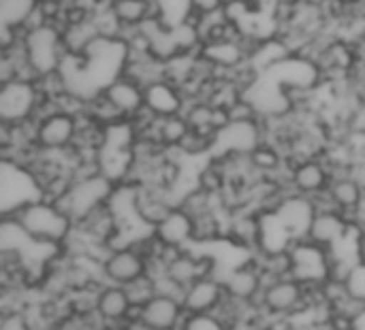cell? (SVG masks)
I'll use <instances>...</instances> for the list:
<instances>
[{
	"mask_svg": "<svg viewBox=\"0 0 365 330\" xmlns=\"http://www.w3.org/2000/svg\"><path fill=\"white\" fill-rule=\"evenodd\" d=\"M21 226L38 241L66 245V241L75 233V220L51 198H38L21 207L17 213H13Z\"/></svg>",
	"mask_w": 365,
	"mask_h": 330,
	"instance_id": "1",
	"label": "cell"
},
{
	"mask_svg": "<svg viewBox=\"0 0 365 330\" xmlns=\"http://www.w3.org/2000/svg\"><path fill=\"white\" fill-rule=\"evenodd\" d=\"M21 47L30 68L38 75H53L60 70L66 58V45L62 36V26L53 21H45L24 30Z\"/></svg>",
	"mask_w": 365,
	"mask_h": 330,
	"instance_id": "2",
	"label": "cell"
},
{
	"mask_svg": "<svg viewBox=\"0 0 365 330\" xmlns=\"http://www.w3.org/2000/svg\"><path fill=\"white\" fill-rule=\"evenodd\" d=\"M43 198V183L36 171L11 158H2L0 164V211L13 215L32 201Z\"/></svg>",
	"mask_w": 365,
	"mask_h": 330,
	"instance_id": "3",
	"label": "cell"
},
{
	"mask_svg": "<svg viewBox=\"0 0 365 330\" xmlns=\"http://www.w3.org/2000/svg\"><path fill=\"white\" fill-rule=\"evenodd\" d=\"M43 98L38 79L13 77L0 81V122L17 126L36 119Z\"/></svg>",
	"mask_w": 365,
	"mask_h": 330,
	"instance_id": "4",
	"label": "cell"
},
{
	"mask_svg": "<svg viewBox=\"0 0 365 330\" xmlns=\"http://www.w3.org/2000/svg\"><path fill=\"white\" fill-rule=\"evenodd\" d=\"M118 183L105 175L103 171L101 173H94V175H88V177H79V179H73L68 190L56 201L73 220L75 224L86 218L90 211H94L96 207L105 205L111 201L113 192H115Z\"/></svg>",
	"mask_w": 365,
	"mask_h": 330,
	"instance_id": "5",
	"label": "cell"
},
{
	"mask_svg": "<svg viewBox=\"0 0 365 330\" xmlns=\"http://www.w3.org/2000/svg\"><path fill=\"white\" fill-rule=\"evenodd\" d=\"M291 254V275L306 286H321L331 277L334 256L329 247H323L308 237L295 239L289 247Z\"/></svg>",
	"mask_w": 365,
	"mask_h": 330,
	"instance_id": "6",
	"label": "cell"
},
{
	"mask_svg": "<svg viewBox=\"0 0 365 330\" xmlns=\"http://www.w3.org/2000/svg\"><path fill=\"white\" fill-rule=\"evenodd\" d=\"M79 115L66 109H56L36 119L34 143L41 151L60 154L75 145L79 134Z\"/></svg>",
	"mask_w": 365,
	"mask_h": 330,
	"instance_id": "7",
	"label": "cell"
},
{
	"mask_svg": "<svg viewBox=\"0 0 365 330\" xmlns=\"http://www.w3.org/2000/svg\"><path fill=\"white\" fill-rule=\"evenodd\" d=\"M265 139H267V130H265L263 119L229 122L216 132L210 158L250 156Z\"/></svg>",
	"mask_w": 365,
	"mask_h": 330,
	"instance_id": "8",
	"label": "cell"
},
{
	"mask_svg": "<svg viewBox=\"0 0 365 330\" xmlns=\"http://www.w3.org/2000/svg\"><path fill=\"white\" fill-rule=\"evenodd\" d=\"M308 303V286L297 277L287 275L265 284L259 305L269 318H291Z\"/></svg>",
	"mask_w": 365,
	"mask_h": 330,
	"instance_id": "9",
	"label": "cell"
},
{
	"mask_svg": "<svg viewBox=\"0 0 365 330\" xmlns=\"http://www.w3.org/2000/svg\"><path fill=\"white\" fill-rule=\"evenodd\" d=\"M145 273H150V258L137 245L113 247L101 265L103 282L118 286H126Z\"/></svg>",
	"mask_w": 365,
	"mask_h": 330,
	"instance_id": "10",
	"label": "cell"
},
{
	"mask_svg": "<svg viewBox=\"0 0 365 330\" xmlns=\"http://www.w3.org/2000/svg\"><path fill=\"white\" fill-rule=\"evenodd\" d=\"M269 211L276 213V218L280 220V224L287 228V233L293 239H304L308 237V230L319 209L312 196L299 194L295 190H287L276 203V207Z\"/></svg>",
	"mask_w": 365,
	"mask_h": 330,
	"instance_id": "11",
	"label": "cell"
},
{
	"mask_svg": "<svg viewBox=\"0 0 365 330\" xmlns=\"http://www.w3.org/2000/svg\"><path fill=\"white\" fill-rule=\"evenodd\" d=\"M94 314L101 320L103 329H126L133 320H137V309L133 307L126 288L107 282L96 292Z\"/></svg>",
	"mask_w": 365,
	"mask_h": 330,
	"instance_id": "12",
	"label": "cell"
},
{
	"mask_svg": "<svg viewBox=\"0 0 365 330\" xmlns=\"http://www.w3.org/2000/svg\"><path fill=\"white\" fill-rule=\"evenodd\" d=\"M327 196L340 209L346 213L353 224L357 226V215L365 207V181L353 171V166H336L334 177L327 190Z\"/></svg>",
	"mask_w": 365,
	"mask_h": 330,
	"instance_id": "13",
	"label": "cell"
},
{
	"mask_svg": "<svg viewBox=\"0 0 365 330\" xmlns=\"http://www.w3.org/2000/svg\"><path fill=\"white\" fill-rule=\"evenodd\" d=\"M289 166H291L289 183L295 192L317 198L329 190L331 177H334V166L325 154L297 160Z\"/></svg>",
	"mask_w": 365,
	"mask_h": 330,
	"instance_id": "14",
	"label": "cell"
},
{
	"mask_svg": "<svg viewBox=\"0 0 365 330\" xmlns=\"http://www.w3.org/2000/svg\"><path fill=\"white\" fill-rule=\"evenodd\" d=\"M222 280H225L227 292L233 301L246 303V305H259L261 303V294L265 288V275H263L255 256L248 258L246 262L229 269Z\"/></svg>",
	"mask_w": 365,
	"mask_h": 330,
	"instance_id": "15",
	"label": "cell"
},
{
	"mask_svg": "<svg viewBox=\"0 0 365 330\" xmlns=\"http://www.w3.org/2000/svg\"><path fill=\"white\" fill-rule=\"evenodd\" d=\"M137 320L145 330H182L186 309L182 299L158 292L152 301L137 309Z\"/></svg>",
	"mask_w": 365,
	"mask_h": 330,
	"instance_id": "16",
	"label": "cell"
},
{
	"mask_svg": "<svg viewBox=\"0 0 365 330\" xmlns=\"http://www.w3.org/2000/svg\"><path fill=\"white\" fill-rule=\"evenodd\" d=\"M229 299L225 280L214 273L205 275L197 282H192L182 297L186 314H205V312H218L220 305Z\"/></svg>",
	"mask_w": 365,
	"mask_h": 330,
	"instance_id": "17",
	"label": "cell"
},
{
	"mask_svg": "<svg viewBox=\"0 0 365 330\" xmlns=\"http://www.w3.org/2000/svg\"><path fill=\"white\" fill-rule=\"evenodd\" d=\"M355 230L357 226L353 224V220L340 209H319L308 230V239L323 247L334 250L344 239H349Z\"/></svg>",
	"mask_w": 365,
	"mask_h": 330,
	"instance_id": "18",
	"label": "cell"
},
{
	"mask_svg": "<svg viewBox=\"0 0 365 330\" xmlns=\"http://www.w3.org/2000/svg\"><path fill=\"white\" fill-rule=\"evenodd\" d=\"M186 94L180 83H175L169 77L156 79L145 85V109L154 117H169L180 115L186 109Z\"/></svg>",
	"mask_w": 365,
	"mask_h": 330,
	"instance_id": "19",
	"label": "cell"
},
{
	"mask_svg": "<svg viewBox=\"0 0 365 330\" xmlns=\"http://www.w3.org/2000/svg\"><path fill=\"white\" fill-rule=\"evenodd\" d=\"M103 94L115 107V111L126 119H133L145 109V85L126 73L115 77L103 90Z\"/></svg>",
	"mask_w": 365,
	"mask_h": 330,
	"instance_id": "20",
	"label": "cell"
},
{
	"mask_svg": "<svg viewBox=\"0 0 365 330\" xmlns=\"http://www.w3.org/2000/svg\"><path fill=\"white\" fill-rule=\"evenodd\" d=\"M156 239L171 247H192L195 245V218L182 207H173L171 213L154 228Z\"/></svg>",
	"mask_w": 365,
	"mask_h": 330,
	"instance_id": "21",
	"label": "cell"
},
{
	"mask_svg": "<svg viewBox=\"0 0 365 330\" xmlns=\"http://www.w3.org/2000/svg\"><path fill=\"white\" fill-rule=\"evenodd\" d=\"M109 11L120 23V28H139L145 19L154 15L152 0H111Z\"/></svg>",
	"mask_w": 365,
	"mask_h": 330,
	"instance_id": "22",
	"label": "cell"
},
{
	"mask_svg": "<svg viewBox=\"0 0 365 330\" xmlns=\"http://www.w3.org/2000/svg\"><path fill=\"white\" fill-rule=\"evenodd\" d=\"M41 0H0V26L26 30Z\"/></svg>",
	"mask_w": 365,
	"mask_h": 330,
	"instance_id": "23",
	"label": "cell"
},
{
	"mask_svg": "<svg viewBox=\"0 0 365 330\" xmlns=\"http://www.w3.org/2000/svg\"><path fill=\"white\" fill-rule=\"evenodd\" d=\"M152 2H154V17L167 28H178L186 21H192L197 15L190 0H152Z\"/></svg>",
	"mask_w": 365,
	"mask_h": 330,
	"instance_id": "24",
	"label": "cell"
},
{
	"mask_svg": "<svg viewBox=\"0 0 365 330\" xmlns=\"http://www.w3.org/2000/svg\"><path fill=\"white\" fill-rule=\"evenodd\" d=\"M188 130H190V126H188L184 113L169 115V117H156V122L152 126V132L156 134V139L169 149H175L182 143V139L186 137Z\"/></svg>",
	"mask_w": 365,
	"mask_h": 330,
	"instance_id": "25",
	"label": "cell"
},
{
	"mask_svg": "<svg viewBox=\"0 0 365 330\" xmlns=\"http://www.w3.org/2000/svg\"><path fill=\"white\" fill-rule=\"evenodd\" d=\"M124 288H126V294H128V299H130L135 309L143 307L148 301H152L158 294V284H156V277L152 273H145V275L133 280Z\"/></svg>",
	"mask_w": 365,
	"mask_h": 330,
	"instance_id": "26",
	"label": "cell"
},
{
	"mask_svg": "<svg viewBox=\"0 0 365 330\" xmlns=\"http://www.w3.org/2000/svg\"><path fill=\"white\" fill-rule=\"evenodd\" d=\"M227 115H229V122H255V119H263L259 109L255 107V102L240 94L237 98H233L229 105H227Z\"/></svg>",
	"mask_w": 365,
	"mask_h": 330,
	"instance_id": "27",
	"label": "cell"
},
{
	"mask_svg": "<svg viewBox=\"0 0 365 330\" xmlns=\"http://www.w3.org/2000/svg\"><path fill=\"white\" fill-rule=\"evenodd\" d=\"M182 330H229V326L216 312H205V314H186Z\"/></svg>",
	"mask_w": 365,
	"mask_h": 330,
	"instance_id": "28",
	"label": "cell"
},
{
	"mask_svg": "<svg viewBox=\"0 0 365 330\" xmlns=\"http://www.w3.org/2000/svg\"><path fill=\"white\" fill-rule=\"evenodd\" d=\"M346 286L351 290V294L355 299H359L361 303H365V260L359 258V262L353 267L349 280H346Z\"/></svg>",
	"mask_w": 365,
	"mask_h": 330,
	"instance_id": "29",
	"label": "cell"
},
{
	"mask_svg": "<svg viewBox=\"0 0 365 330\" xmlns=\"http://www.w3.org/2000/svg\"><path fill=\"white\" fill-rule=\"evenodd\" d=\"M192 9L197 15H205V13H214V11H222L227 9L229 0H190Z\"/></svg>",
	"mask_w": 365,
	"mask_h": 330,
	"instance_id": "30",
	"label": "cell"
},
{
	"mask_svg": "<svg viewBox=\"0 0 365 330\" xmlns=\"http://www.w3.org/2000/svg\"><path fill=\"white\" fill-rule=\"evenodd\" d=\"M344 11H357V9H364L365 0H336Z\"/></svg>",
	"mask_w": 365,
	"mask_h": 330,
	"instance_id": "31",
	"label": "cell"
},
{
	"mask_svg": "<svg viewBox=\"0 0 365 330\" xmlns=\"http://www.w3.org/2000/svg\"><path fill=\"white\" fill-rule=\"evenodd\" d=\"M353 330H365V305L353 318Z\"/></svg>",
	"mask_w": 365,
	"mask_h": 330,
	"instance_id": "32",
	"label": "cell"
},
{
	"mask_svg": "<svg viewBox=\"0 0 365 330\" xmlns=\"http://www.w3.org/2000/svg\"><path fill=\"white\" fill-rule=\"evenodd\" d=\"M263 6H278V4H293V2H299V0H259Z\"/></svg>",
	"mask_w": 365,
	"mask_h": 330,
	"instance_id": "33",
	"label": "cell"
}]
</instances>
